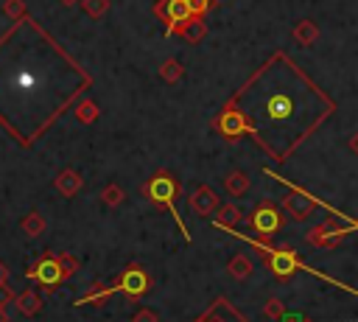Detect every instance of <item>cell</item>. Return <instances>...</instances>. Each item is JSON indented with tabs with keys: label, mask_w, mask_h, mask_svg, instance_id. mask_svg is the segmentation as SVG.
<instances>
[{
	"label": "cell",
	"mask_w": 358,
	"mask_h": 322,
	"mask_svg": "<svg viewBox=\"0 0 358 322\" xmlns=\"http://www.w3.org/2000/svg\"><path fill=\"white\" fill-rule=\"evenodd\" d=\"M0 126L31 146L92 84V76L28 14L0 36Z\"/></svg>",
	"instance_id": "6da1fadb"
},
{
	"label": "cell",
	"mask_w": 358,
	"mask_h": 322,
	"mask_svg": "<svg viewBox=\"0 0 358 322\" xmlns=\"http://www.w3.org/2000/svg\"><path fill=\"white\" fill-rule=\"evenodd\" d=\"M229 104L243 118V134L277 162L288 160L296 146L336 112V101L282 50L271 53L243 87H238Z\"/></svg>",
	"instance_id": "7a4b0ae2"
},
{
	"label": "cell",
	"mask_w": 358,
	"mask_h": 322,
	"mask_svg": "<svg viewBox=\"0 0 358 322\" xmlns=\"http://www.w3.org/2000/svg\"><path fill=\"white\" fill-rule=\"evenodd\" d=\"M148 291H151V277H148V272H145L140 263H131V266H126V269L117 274L115 283H109V286L92 283V288H90L87 294H81V297L76 300V305L103 302V300H109L112 294H123V297H129V300H137V297H143V294H148Z\"/></svg>",
	"instance_id": "3957f363"
},
{
	"label": "cell",
	"mask_w": 358,
	"mask_h": 322,
	"mask_svg": "<svg viewBox=\"0 0 358 322\" xmlns=\"http://www.w3.org/2000/svg\"><path fill=\"white\" fill-rule=\"evenodd\" d=\"M143 196H145L157 210H171L176 227H179L182 235H185V241H190V232H187L182 216L176 213V199L182 196V182H179L173 174H168V171H157V174L143 185Z\"/></svg>",
	"instance_id": "277c9868"
},
{
	"label": "cell",
	"mask_w": 358,
	"mask_h": 322,
	"mask_svg": "<svg viewBox=\"0 0 358 322\" xmlns=\"http://www.w3.org/2000/svg\"><path fill=\"white\" fill-rule=\"evenodd\" d=\"M224 232H229V235H235V238H241L243 244H249L252 249H257L260 255H266V263H268V269L274 272V277H280V280H288L291 274H296L299 269H302V258L296 255V252H291V249H277V246H268L266 244V238H249V235H241L235 227H221Z\"/></svg>",
	"instance_id": "5b68a950"
},
{
	"label": "cell",
	"mask_w": 358,
	"mask_h": 322,
	"mask_svg": "<svg viewBox=\"0 0 358 322\" xmlns=\"http://www.w3.org/2000/svg\"><path fill=\"white\" fill-rule=\"evenodd\" d=\"M25 277L28 280H36V286L50 294V291H56L67 280V272H64V266H62V260H59L56 252H42L31 263V269L25 272Z\"/></svg>",
	"instance_id": "8992f818"
},
{
	"label": "cell",
	"mask_w": 358,
	"mask_h": 322,
	"mask_svg": "<svg viewBox=\"0 0 358 322\" xmlns=\"http://www.w3.org/2000/svg\"><path fill=\"white\" fill-rule=\"evenodd\" d=\"M266 176H274L277 182H282V185H288V188H291V193L282 199V216H288L291 221H305V218L313 213L316 199H313L310 193H305L299 185L288 182L285 176H280V174H274V171H266Z\"/></svg>",
	"instance_id": "52a82bcc"
},
{
	"label": "cell",
	"mask_w": 358,
	"mask_h": 322,
	"mask_svg": "<svg viewBox=\"0 0 358 322\" xmlns=\"http://www.w3.org/2000/svg\"><path fill=\"white\" fill-rule=\"evenodd\" d=\"M285 216H282V210L274 204V202H263V204H257L252 213H249V224H252V230L260 235V238H271L285 221H282Z\"/></svg>",
	"instance_id": "ba28073f"
},
{
	"label": "cell",
	"mask_w": 358,
	"mask_h": 322,
	"mask_svg": "<svg viewBox=\"0 0 358 322\" xmlns=\"http://www.w3.org/2000/svg\"><path fill=\"white\" fill-rule=\"evenodd\" d=\"M154 14H157V20L165 22V31H168V34H173L182 22H187V20L193 17L187 0H157Z\"/></svg>",
	"instance_id": "9c48e42d"
},
{
	"label": "cell",
	"mask_w": 358,
	"mask_h": 322,
	"mask_svg": "<svg viewBox=\"0 0 358 322\" xmlns=\"http://www.w3.org/2000/svg\"><path fill=\"white\" fill-rule=\"evenodd\" d=\"M187 204H190V210H193L196 216H213L215 207L221 204V199H218V193H215L210 185H199V188L190 193Z\"/></svg>",
	"instance_id": "30bf717a"
},
{
	"label": "cell",
	"mask_w": 358,
	"mask_h": 322,
	"mask_svg": "<svg viewBox=\"0 0 358 322\" xmlns=\"http://www.w3.org/2000/svg\"><path fill=\"white\" fill-rule=\"evenodd\" d=\"M53 188H56L64 199H73V196L84 188V176H81L76 168H62V171L56 174V179H53Z\"/></svg>",
	"instance_id": "8fae6325"
},
{
	"label": "cell",
	"mask_w": 358,
	"mask_h": 322,
	"mask_svg": "<svg viewBox=\"0 0 358 322\" xmlns=\"http://www.w3.org/2000/svg\"><path fill=\"white\" fill-rule=\"evenodd\" d=\"M341 238H344L341 230H333V227H327V224H319V227H313V230L308 232V244H313V246H319V249H324V246H338Z\"/></svg>",
	"instance_id": "7c38bea8"
},
{
	"label": "cell",
	"mask_w": 358,
	"mask_h": 322,
	"mask_svg": "<svg viewBox=\"0 0 358 322\" xmlns=\"http://www.w3.org/2000/svg\"><path fill=\"white\" fill-rule=\"evenodd\" d=\"M14 305H17V311H20L22 316H36V314L42 311V297H39L36 288H25V291H20V294L14 297Z\"/></svg>",
	"instance_id": "4fadbf2b"
},
{
	"label": "cell",
	"mask_w": 358,
	"mask_h": 322,
	"mask_svg": "<svg viewBox=\"0 0 358 322\" xmlns=\"http://www.w3.org/2000/svg\"><path fill=\"white\" fill-rule=\"evenodd\" d=\"M243 221V213L238 210V204H229V202H221L215 207V218H213V227L221 230V227H235Z\"/></svg>",
	"instance_id": "5bb4252c"
},
{
	"label": "cell",
	"mask_w": 358,
	"mask_h": 322,
	"mask_svg": "<svg viewBox=\"0 0 358 322\" xmlns=\"http://www.w3.org/2000/svg\"><path fill=\"white\" fill-rule=\"evenodd\" d=\"M173 34H179L185 42H193V45H196V42H201V39L207 36V25H204V20H201V17H190V20H187V22H182Z\"/></svg>",
	"instance_id": "9a60e30c"
},
{
	"label": "cell",
	"mask_w": 358,
	"mask_h": 322,
	"mask_svg": "<svg viewBox=\"0 0 358 322\" xmlns=\"http://www.w3.org/2000/svg\"><path fill=\"white\" fill-rule=\"evenodd\" d=\"M224 190L232 196V199H241L246 190H249V176L246 171H229L224 176Z\"/></svg>",
	"instance_id": "2e32d148"
},
{
	"label": "cell",
	"mask_w": 358,
	"mask_h": 322,
	"mask_svg": "<svg viewBox=\"0 0 358 322\" xmlns=\"http://www.w3.org/2000/svg\"><path fill=\"white\" fill-rule=\"evenodd\" d=\"M291 34H294V39H296L299 45H313V42L319 39V25H316L313 20H299Z\"/></svg>",
	"instance_id": "e0dca14e"
},
{
	"label": "cell",
	"mask_w": 358,
	"mask_h": 322,
	"mask_svg": "<svg viewBox=\"0 0 358 322\" xmlns=\"http://www.w3.org/2000/svg\"><path fill=\"white\" fill-rule=\"evenodd\" d=\"M73 112H76V120H78V123H95L98 115H101V109H98V104H95L92 98H81Z\"/></svg>",
	"instance_id": "ac0fdd59"
},
{
	"label": "cell",
	"mask_w": 358,
	"mask_h": 322,
	"mask_svg": "<svg viewBox=\"0 0 358 322\" xmlns=\"http://www.w3.org/2000/svg\"><path fill=\"white\" fill-rule=\"evenodd\" d=\"M182 76H185L182 62H176V59H165V62L159 64V78H162L165 84H176Z\"/></svg>",
	"instance_id": "d6986e66"
},
{
	"label": "cell",
	"mask_w": 358,
	"mask_h": 322,
	"mask_svg": "<svg viewBox=\"0 0 358 322\" xmlns=\"http://www.w3.org/2000/svg\"><path fill=\"white\" fill-rule=\"evenodd\" d=\"M227 269H229V274L235 277V280H246L249 274H252V260L246 258V255H235V258H229V263H227Z\"/></svg>",
	"instance_id": "ffe728a7"
},
{
	"label": "cell",
	"mask_w": 358,
	"mask_h": 322,
	"mask_svg": "<svg viewBox=\"0 0 358 322\" xmlns=\"http://www.w3.org/2000/svg\"><path fill=\"white\" fill-rule=\"evenodd\" d=\"M20 224H22V232H25L28 238H36V235H42V232H45V216H42V213H36V210H34V213H28Z\"/></svg>",
	"instance_id": "44dd1931"
},
{
	"label": "cell",
	"mask_w": 358,
	"mask_h": 322,
	"mask_svg": "<svg viewBox=\"0 0 358 322\" xmlns=\"http://www.w3.org/2000/svg\"><path fill=\"white\" fill-rule=\"evenodd\" d=\"M299 272H308V274H313V277H319V280H327L330 286H336V288H341V291H347V294H355L358 297V288H352V286H347V283H341V280H336V277H327L324 272H319V269H313V266H308V263H302V269Z\"/></svg>",
	"instance_id": "7402d4cb"
},
{
	"label": "cell",
	"mask_w": 358,
	"mask_h": 322,
	"mask_svg": "<svg viewBox=\"0 0 358 322\" xmlns=\"http://www.w3.org/2000/svg\"><path fill=\"white\" fill-rule=\"evenodd\" d=\"M81 8L90 20H101L109 11V0H81Z\"/></svg>",
	"instance_id": "603a6c76"
},
{
	"label": "cell",
	"mask_w": 358,
	"mask_h": 322,
	"mask_svg": "<svg viewBox=\"0 0 358 322\" xmlns=\"http://www.w3.org/2000/svg\"><path fill=\"white\" fill-rule=\"evenodd\" d=\"M123 199H126V196H123L120 185H115V182H112V185H106V188L101 190V202H103L106 207H117Z\"/></svg>",
	"instance_id": "cb8c5ba5"
},
{
	"label": "cell",
	"mask_w": 358,
	"mask_h": 322,
	"mask_svg": "<svg viewBox=\"0 0 358 322\" xmlns=\"http://www.w3.org/2000/svg\"><path fill=\"white\" fill-rule=\"evenodd\" d=\"M3 14L8 20H22L25 17V3L22 0H6L3 3Z\"/></svg>",
	"instance_id": "d4e9b609"
},
{
	"label": "cell",
	"mask_w": 358,
	"mask_h": 322,
	"mask_svg": "<svg viewBox=\"0 0 358 322\" xmlns=\"http://www.w3.org/2000/svg\"><path fill=\"white\" fill-rule=\"evenodd\" d=\"M282 311H285V305H282V300H280V297H268V300H266L263 314H266L268 319H280V316H282Z\"/></svg>",
	"instance_id": "484cf974"
},
{
	"label": "cell",
	"mask_w": 358,
	"mask_h": 322,
	"mask_svg": "<svg viewBox=\"0 0 358 322\" xmlns=\"http://www.w3.org/2000/svg\"><path fill=\"white\" fill-rule=\"evenodd\" d=\"M131 322H159V314L154 308H137L134 316H131Z\"/></svg>",
	"instance_id": "4316f807"
},
{
	"label": "cell",
	"mask_w": 358,
	"mask_h": 322,
	"mask_svg": "<svg viewBox=\"0 0 358 322\" xmlns=\"http://www.w3.org/2000/svg\"><path fill=\"white\" fill-rule=\"evenodd\" d=\"M59 260H62V266H64L67 277H70V274H73V272H76V269L81 266V263H78V260H76L73 255H67V252H59Z\"/></svg>",
	"instance_id": "83f0119b"
},
{
	"label": "cell",
	"mask_w": 358,
	"mask_h": 322,
	"mask_svg": "<svg viewBox=\"0 0 358 322\" xmlns=\"http://www.w3.org/2000/svg\"><path fill=\"white\" fill-rule=\"evenodd\" d=\"M14 288L8 286V283H0V308H6V305H11L14 302Z\"/></svg>",
	"instance_id": "f1b7e54d"
},
{
	"label": "cell",
	"mask_w": 358,
	"mask_h": 322,
	"mask_svg": "<svg viewBox=\"0 0 358 322\" xmlns=\"http://www.w3.org/2000/svg\"><path fill=\"white\" fill-rule=\"evenodd\" d=\"M280 322H305V316H302L299 311H282Z\"/></svg>",
	"instance_id": "f546056e"
},
{
	"label": "cell",
	"mask_w": 358,
	"mask_h": 322,
	"mask_svg": "<svg viewBox=\"0 0 358 322\" xmlns=\"http://www.w3.org/2000/svg\"><path fill=\"white\" fill-rule=\"evenodd\" d=\"M0 283H8V266L0 260Z\"/></svg>",
	"instance_id": "4dcf8cb0"
},
{
	"label": "cell",
	"mask_w": 358,
	"mask_h": 322,
	"mask_svg": "<svg viewBox=\"0 0 358 322\" xmlns=\"http://www.w3.org/2000/svg\"><path fill=\"white\" fill-rule=\"evenodd\" d=\"M350 148H352V154H358V129H355V134L350 137Z\"/></svg>",
	"instance_id": "1f68e13d"
},
{
	"label": "cell",
	"mask_w": 358,
	"mask_h": 322,
	"mask_svg": "<svg viewBox=\"0 0 358 322\" xmlns=\"http://www.w3.org/2000/svg\"><path fill=\"white\" fill-rule=\"evenodd\" d=\"M347 221H350V227H341V235H347L350 230H358V221L355 218H347Z\"/></svg>",
	"instance_id": "d6a6232c"
},
{
	"label": "cell",
	"mask_w": 358,
	"mask_h": 322,
	"mask_svg": "<svg viewBox=\"0 0 358 322\" xmlns=\"http://www.w3.org/2000/svg\"><path fill=\"white\" fill-rule=\"evenodd\" d=\"M0 322H8V314H6V308H0Z\"/></svg>",
	"instance_id": "836d02e7"
},
{
	"label": "cell",
	"mask_w": 358,
	"mask_h": 322,
	"mask_svg": "<svg viewBox=\"0 0 358 322\" xmlns=\"http://www.w3.org/2000/svg\"><path fill=\"white\" fill-rule=\"evenodd\" d=\"M59 3H62V6H76L78 0H59Z\"/></svg>",
	"instance_id": "e575fe53"
},
{
	"label": "cell",
	"mask_w": 358,
	"mask_h": 322,
	"mask_svg": "<svg viewBox=\"0 0 358 322\" xmlns=\"http://www.w3.org/2000/svg\"><path fill=\"white\" fill-rule=\"evenodd\" d=\"M305 322H308V319H305Z\"/></svg>",
	"instance_id": "d590c367"
}]
</instances>
